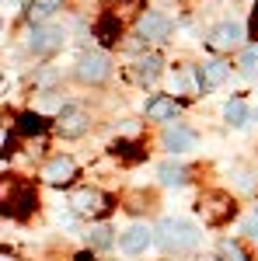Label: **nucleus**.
I'll return each mask as SVG.
<instances>
[{
	"label": "nucleus",
	"mask_w": 258,
	"mask_h": 261,
	"mask_svg": "<svg viewBox=\"0 0 258 261\" xmlns=\"http://www.w3.org/2000/svg\"><path fill=\"white\" fill-rule=\"evenodd\" d=\"M157 244L164 247V251L181 254V251H192V247L199 244V233H196V226H192V223H185V220H160Z\"/></svg>",
	"instance_id": "1"
},
{
	"label": "nucleus",
	"mask_w": 258,
	"mask_h": 261,
	"mask_svg": "<svg viewBox=\"0 0 258 261\" xmlns=\"http://www.w3.org/2000/svg\"><path fill=\"white\" fill-rule=\"evenodd\" d=\"M70 205H74L77 216H108L112 199L105 192H98V188H80V192L70 195Z\"/></svg>",
	"instance_id": "2"
},
{
	"label": "nucleus",
	"mask_w": 258,
	"mask_h": 261,
	"mask_svg": "<svg viewBox=\"0 0 258 261\" xmlns=\"http://www.w3.org/2000/svg\"><path fill=\"white\" fill-rule=\"evenodd\" d=\"M199 213H202V220L209 226H220V223H227L234 216V199L227 192H213V195H206L199 202Z\"/></svg>",
	"instance_id": "3"
},
{
	"label": "nucleus",
	"mask_w": 258,
	"mask_h": 261,
	"mask_svg": "<svg viewBox=\"0 0 258 261\" xmlns=\"http://www.w3.org/2000/svg\"><path fill=\"white\" fill-rule=\"evenodd\" d=\"M74 73H77L80 84H105L108 81V60L101 53H87V56L77 60V70Z\"/></svg>",
	"instance_id": "4"
},
{
	"label": "nucleus",
	"mask_w": 258,
	"mask_h": 261,
	"mask_svg": "<svg viewBox=\"0 0 258 261\" xmlns=\"http://www.w3.org/2000/svg\"><path fill=\"white\" fill-rule=\"evenodd\" d=\"M60 45H63L60 28H35V32L28 35V49H32L35 56H49V53H56Z\"/></svg>",
	"instance_id": "5"
},
{
	"label": "nucleus",
	"mask_w": 258,
	"mask_h": 261,
	"mask_svg": "<svg viewBox=\"0 0 258 261\" xmlns=\"http://www.w3.org/2000/svg\"><path fill=\"white\" fill-rule=\"evenodd\" d=\"M42 178L49 181V185H70V181L77 178V164L70 161V157H53V161L42 167Z\"/></svg>",
	"instance_id": "6"
},
{
	"label": "nucleus",
	"mask_w": 258,
	"mask_h": 261,
	"mask_svg": "<svg viewBox=\"0 0 258 261\" xmlns=\"http://www.w3.org/2000/svg\"><path fill=\"white\" fill-rule=\"evenodd\" d=\"M56 133L66 136V140L84 136V133H87V115H84L80 108H63L60 115H56Z\"/></svg>",
	"instance_id": "7"
},
{
	"label": "nucleus",
	"mask_w": 258,
	"mask_h": 261,
	"mask_svg": "<svg viewBox=\"0 0 258 261\" xmlns=\"http://www.w3.org/2000/svg\"><path fill=\"white\" fill-rule=\"evenodd\" d=\"M241 24H234V21H223V24H217L213 32H209V49L213 53H227V49H234L241 42Z\"/></svg>",
	"instance_id": "8"
},
{
	"label": "nucleus",
	"mask_w": 258,
	"mask_h": 261,
	"mask_svg": "<svg viewBox=\"0 0 258 261\" xmlns=\"http://www.w3.org/2000/svg\"><path fill=\"white\" fill-rule=\"evenodd\" d=\"M136 32H139V39H164V35L171 32V21L164 18V14H157V11H147V14L139 18Z\"/></svg>",
	"instance_id": "9"
},
{
	"label": "nucleus",
	"mask_w": 258,
	"mask_h": 261,
	"mask_svg": "<svg viewBox=\"0 0 258 261\" xmlns=\"http://www.w3.org/2000/svg\"><path fill=\"white\" fill-rule=\"evenodd\" d=\"M192 146H196V133H192V129H185V125H168V129H164V150L185 153V150H192Z\"/></svg>",
	"instance_id": "10"
},
{
	"label": "nucleus",
	"mask_w": 258,
	"mask_h": 261,
	"mask_svg": "<svg viewBox=\"0 0 258 261\" xmlns=\"http://www.w3.org/2000/svg\"><path fill=\"white\" fill-rule=\"evenodd\" d=\"M178 108H181V105L175 98L157 94V98L147 101V119H150V122H168V119H175V115H178Z\"/></svg>",
	"instance_id": "11"
},
{
	"label": "nucleus",
	"mask_w": 258,
	"mask_h": 261,
	"mask_svg": "<svg viewBox=\"0 0 258 261\" xmlns=\"http://www.w3.org/2000/svg\"><path fill=\"white\" fill-rule=\"evenodd\" d=\"M122 251H126V254H139V251H147V244H150V230H147V226H129V230H126V233H122Z\"/></svg>",
	"instance_id": "12"
},
{
	"label": "nucleus",
	"mask_w": 258,
	"mask_h": 261,
	"mask_svg": "<svg viewBox=\"0 0 258 261\" xmlns=\"http://www.w3.org/2000/svg\"><path fill=\"white\" fill-rule=\"evenodd\" d=\"M32 205H35V192H32V188H18V192H14V195L7 199V205H4V209H7L11 216L25 220V216L32 213Z\"/></svg>",
	"instance_id": "13"
},
{
	"label": "nucleus",
	"mask_w": 258,
	"mask_h": 261,
	"mask_svg": "<svg viewBox=\"0 0 258 261\" xmlns=\"http://www.w3.org/2000/svg\"><path fill=\"white\" fill-rule=\"evenodd\" d=\"M227 63H220V60H213V63H202L199 66V84L202 87H220V84L227 81Z\"/></svg>",
	"instance_id": "14"
},
{
	"label": "nucleus",
	"mask_w": 258,
	"mask_h": 261,
	"mask_svg": "<svg viewBox=\"0 0 258 261\" xmlns=\"http://www.w3.org/2000/svg\"><path fill=\"white\" fill-rule=\"evenodd\" d=\"M119 35H122L119 18H115V14H101V21H98V42H101V45H115Z\"/></svg>",
	"instance_id": "15"
},
{
	"label": "nucleus",
	"mask_w": 258,
	"mask_h": 261,
	"mask_svg": "<svg viewBox=\"0 0 258 261\" xmlns=\"http://www.w3.org/2000/svg\"><path fill=\"white\" fill-rule=\"evenodd\" d=\"M157 73H160V56H143V60H136V66H133V77H136L139 84L157 81Z\"/></svg>",
	"instance_id": "16"
},
{
	"label": "nucleus",
	"mask_w": 258,
	"mask_h": 261,
	"mask_svg": "<svg viewBox=\"0 0 258 261\" xmlns=\"http://www.w3.org/2000/svg\"><path fill=\"white\" fill-rule=\"evenodd\" d=\"M60 7H63V0H28V21H45Z\"/></svg>",
	"instance_id": "17"
},
{
	"label": "nucleus",
	"mask_w": 258,
	"mask_h": 261,
	"mask_svg": "<svg viewBox=\"0 0 258 261\" xmlns=\"http://www.w3.org/2000/svg\"><path fill=\"white\" fill-rule=\"evenodd\" d=\"M157 178H160V185H185V178H189V171H185L181 164H160Z\"/></svg>",
	"instance_id": "18"
},
{
	"label": "nucleus",
	"mask_w": 258,
	"mask_h": 261,
	"mask_svg": "<svg viewBox=\"0 0 258 261\" xmlns=\"http://www.w3.org/2000/svg\"><path fill=\"white\" fill-rule=\"evenodd\" d=\"M223 115H227V122H230V125H248V105H244L241 98L227 101V108H223Z\"/></svg>",
	"instance_id": "19"
},
{
	"label": "nucleus",
	"mask_w": 258,
	"mask_h": 261,
	"mask_svg": "<svg viewBox=\"0 0 258 261\" xmlns=\"http://www.w3.org/2000/svg\"><path fill=\"white\" fill-rule=\"evenodd\" d=\"M45 129V119H42L39 112H25L18 119V133H25V136H32V133H42Z\"/></svg>",
	"instance_id": "20"
},
{
	"label": "nucleus",
	"mask_w": 258,
	"mask_h": 261,
	"mask_svg": "<svg viewBox=\"0 0 258 261\" xmlns=\"http://www.w3.org/2000/svg\"><path fill=\"white\" fill-rule=\"evenodd\" d=\"M112 153H115V157H126V161H143V157H147L143 146H136V143H122V140L112 146Z\"/></svg>",
	"instance_id": "21"
},
{
	"label": "nucleus",
	"mask_w": 258,
	"mask_h": 261,
	"mask_svg": "<svg viewBox=\"0 0 258 261\" xmlns=\"http://www.w3.org/2000/svg\"><path fill=\"white\" fill-rule=\"evenodd\" d=\"M220 254H223V261H248V254L241 251V244H234V241L220 244Z\"/></svg>",
	"instance_id": "22"
},
{
	"label": "nucleus",
	"mask_w": 258,
	"mask_h": 261,
	"mask_svg": "<svg viewBox=\"0 0 258 261\" xmlns=\"http://www.w3.org/2000/svg\"><path fill=\"white\" fill-rule=\"evenodd\" d=\"M241 70H244V73H258V45L244 49V56H241Z\"/></svg>",
	"instance_id": "23"
},
{
	"label": "nucleus",
	"mask_w": 258,
	"mask_h": 261,
	"mask_svg": "<svg viewBox=\"0 0 258 261\" xmlns=\"http://www.w3.org/2000/svg\"><path fill=\"white\" fill-rule=\"evenodd\" d=\"M251 35L258 39V4H255V14H251Z\"/></svg>",
	"instance_id": "24"
},
{
	"label": "nucleus",
	"mask_w": 258,
	"mask_h": 261,
	"mask_svg": "<svg viewBox=\"0 0 258 261\" xmlns=\"http://www.w3.org/2000/svg\"><path fill=\"white\" fill-rule=\"evenodd\" d=\"M244 230H248L251 237H258V220H248V226H244Z\"/></svg>",
	"instance_id": "25"
}]
</instances>
